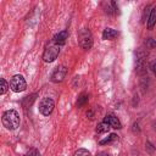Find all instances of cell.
Here are the masks:
<instances>
[{
    "label": "cell",
    "instance_id": "obj_16",
    "mask_svg": "<svg viewBox=\"0 0 156 156\" xmlns=\"http://www.w3.org/2000/svg\"><path fill=\"white\" fill-rule=\"evenodd\" d=\"M145 45H146L149 49H152V48L156 45V41H155L152 38H149V39H146V41H145Z\"/></svg>",
    "mask_w": 156,
    "mask_h": 156
},
{
    "label": "cell",
    "instance_id": "obj_1",
    "mask_svg": "<svg viewBox=\"0 0 156 156\" xmlns=\"http://www.w3.org/2000/svg\"><path fill=\"white\" fill-rule=\"evenodd\" d=\"M2 124L6 129L13 130L20 126V116L15 110H7L2 113Z\"/></svg>",
    "mask_w": 156,
    "mask_h": 156
},
{
    "label": "cell",
    "instance_id": "obj_14",
    "mask_svg": "<svg viewBox=\"0 0 156 156\" xmlns=\"http://www.w3.org/2000/svg\"><path fill=\"white\" fill-rule=\"evenodd\" d=\"M0 83H1V87H0V94L4 95V94L6 93V90H7V88H9V84H7V82H6L4 78L0 79Z\"/></svg>",
    "mask_w": 156,
    "mask_h": 156
},
{
    "label": "cell",
    "instance_id": "obj_5",
    "mask_svg": "<svg viewBox=\"0 0 156 156\" xmlns=\"http://www.w3.org/2000/svg\"><path fill=\"white\" fill-rule=\"evenodd\" d=\"M54 107H55V102L52 99L50 98H44L41 99L40 104H39V111L41 115L44 116H49L51 115V112L54 111Z\"/></svg>",
    "mask_w": 156,
    "mask_h": 156
},
{
    "label": "cell",
    "instance_id": "obj_10",
    "mask_svg": "<svg viewBox=\"0 0 156 156\" xmlns=\"http://www.w3.org/2000/svg\"><path fill=\"white\" fill-rule=\"evenodd\" d=\"M155 24H156V6L152 7V10L150 12V16L147 18V28L149 29H152Z\"/></svg>",
    "mask_w": 156,
    "mask_h": 156
},
{
    "label": "cell",
    "instance_id": "obj_8",
    "mask_svg": "<svg viewBox=\"0 0 156 156\" xmlns=\"http://www.w3.org/2000/svg\"><path fill=\"white\" fill-rule=\"evenodd\" d=\"M68 38V30H62V32H60V33H57L55 37H54V43H55V45H62V44H65L66 43V39Z\"/></svg>",
    "mask_w": 156,
    "mask_h": 156
},
{
    "label": "cell",
    "instance_id": "obj_4",
    "mask_svg": "<svg viewBox=\"0 0 156 156\" xmlns=\"http://www.w3.org/2000/svg\"><path fill=\"white\" fill-rule=\"evenodd\" d=\"M60 54V46L58 45H50L45 49L44 54H43V58L45 62H52L56 60V57Z\"/></svg>",
    "mask_w": 156,
    "mask_h": 156
},
{
    "label": "cell",
    "instance_id": "obj_11",
    "mask_svg": "<svg viewBox=\"0 0 156 156\" xmlns=\"http://www.w3.org/2000/svg\"><path fill=\"white\" fill-rule=\"evenodd\" d=\"M110 128H111V127H110L107 123L101 122V123H99L98 127H96V133H106V132L110 130Z\"/></svg>",
    "mask_w": 156,
    "mask_h": 156
},
{
    "label": "cell",
    "instance_id": "obj_20",
    "mask_svg": "<svg viewBox=\"0 0 156 156\" xmlns=\"http://www.w3.org/2000/svg\"><path fill=\"white\" fill-rule=\"evenodd\" d=\"M154 129H155V130H156V122H155V123H154Z\"/></svg>",
    "mask_w": 156,
    "mask_h": 156
},
{
    "label": "cell",
    "instance_id": "obj_15",
    "mask_svg": "<svg viewBox=\"0 0 156 156\" xmlns=\"http://www.w3.org/2000/svg\"><path fill=\"white\" fill-rule=\"evenodd\" d=\"M73 156H91L90 152L87 150V149H78Z\"/></svg>",
    "mask_w": 156,
    "mask_h": 156
},
{
    "label": "cell",
    "instance_id": "obj_19",
    "mask_svg": "<svg viewBox=\"0 0 156 156\" xmlns=\"http://www.w3.org/2000/svg\"><path fill=\"white\" fill-rule=\"evenodd\" d=\"M98 156H108V155H107L106 152H101V154H99Z\"/></svg>",
    "mask_w": 156,
    "mask_h": 156
},
{
    "label": "cell",
    "instance_id": "obj_2",
    "mask_svg": "<svg viewBox=\"0 0 156 156\" xmlns=\"http://www.w3.org/2000/svg\"><path fill=\"white\" fill-rule=\"evenodd\" d=\"M78 41L83 49H85V50L90 49L93 46V35H91L90 30L87 28L80 29L78 33Z\"/></svg>",
    "mask_w": 156,
    "mask_h": 156
},
{
    "label": "cell",
    "instance_id": "obj_9",
    "mask_svg": "<svg viewBox=\"0 0 156 156\" xmlns=\"http://www.w3.org/2000/svg\"><path fill=\"white\" fill-rule=\"evenodd\" d=\"M118 33L117 30L112 29V28H105L102 32V39L104 40H113L115 38H117Z\"/></svg>",
    "mask_w": 156,
    "mask_h": 156
},
{
    "label": "cell",
    "instance_id": "obj_18",
    "mask_svg": "<svg viewBox=\"0 0 156 156\" xmlns=\"http://www.w3.org/2000/svg\"><path fill=\"white\" fill-rule=\"evenodd\" d=\"M151 68H152V71H154V73H155V76H156V62H154V63L151 65Z\"/></svg>",
    "mask_w": 156,
    "mask_h": 156
},
{
    "label": "cell",
    "instance_id": "obj_13",
    "mask_svg": "<svg viewBox=\"0 0 156 156\" xmlns=\"http://www.w3.org/2000/svg\"><path fill=\"white\" fill-rule=\"evenodd\" d=\"M116 139H117V135L112 133V134H110L107 138L102 139V140L100 141V144H101V145H105V144H110V143H112V141H113V140H116Z\"/></svg>",
    "mask_w": 156,
    "mask_h": 156
},
{
    "label": "cell",
    "instance_id": "obj_6",
    "mask_svg": "<svg viewBox=\"0 0 156 156\" xmlns=\"http://www.w3.org/2000/svg\"><path fill=\"white\" fill-rule=\"evenodd\" d=\"M66 73H67V68L65 66H58L56 67V69L52 72L51 74V80L55 82V83H60L63 80V78L66 77Z\"/></svg>",
    "mask_w": 156,
    "mask_h": 156
},
{
    "label": "cell",
    "instance_id": "obj_12",
    "mask_svg": "<svg viewBox=\"0 0 156 156\" xmlns=\"http://www.w3.org/2000/svg\"><path fill=\"white\" fill-rule=\"evenodd\" d=\"M87 102H88V94H85V93L80 94L79 98H78V100H77V106H78V107H82V106H84Z\"/></svg>",
    "mask_w": 156,
    "mask_h": 156
},
{
    "label": "cell",
    "instance_id": "obj_17",
    "mask_svg": "<svg viewBox=\"0 0 156 156\" xmlns=\"http://www.w3.org/2000/svg\"><path fill=\"white\" fill-rule=\"evenodd\" d=\"M24 156H40V154H39V151H38L37 149H32V150H29L28 152H26Z\"/></svg>",
    "mask_w": 156,
    "mask_h": 156
},
{
    "label": "cell",
    "instance_id": "obj_3",
    "mask_svg": "<svg viewBox=\"0 0 156 156\" xmlns=\"http://www.w3.org/2000/svg\"><path fill=\"white\" fill-rule=\"evenodd\" d=\"M10 88H11V90L15 91V93H21V91L26 90L27 83H26L23 76H21V74H15V76L11 78V80H10Z\"/></svg>",
    "mask_w": 156,
    "mask_h": 156
},
{
    "label": "cell",
    "instance_id": "obj_7",
    "mask_svg": "<svg viewBox=\"0 0 156 156\" xmlns=\"http://www.w3.org/2000/svg\"><path fill=\"white\" fill-rule=\"evenodd\" d=\"M104 122L107 123L111 128H115V129H119V128H122V124H121L119 119H118L116 116H113V115H107V116L104 118Z\"/></svg>",
    "mask_w": 156,
    "mask_h": 156
}]
</instances>
